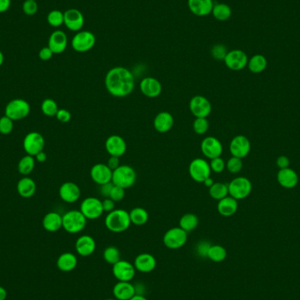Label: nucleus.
<instances>
[{"label":"nucleus","mask_w":300,"mask_h":300,"mask_svg":"<svg viewBox=\"0 0 300 300\" xmlns=\"http://www.w3.org/2000/svg\"><path fill=\"white\" fill-rule=\"evenodd\" d=\"M276 179L279 184L285 189H292L298 183V176L295 170L291 168L283 169L276 175Z\"/></svg>","instance_id":"obj_23"},{"label":"nucleus","mask_w":300,"mask_h":300,"mask_svg":"<svg viewBox=\"0 0 300 300\" xmlns=\"http://www.w3.org/2000/svg\"><path fill=\"white\" fill-rule=\"evenodd\" d=\"M87 219L81 211H68L62 215V228L70 234H78L86 226Z\"/></svg>","instance_id":"obj_4"},{"label":"nucleus","mask_w":300,"mask_h":300,"mask_svg":"<svg viewBox=\"0 0 300 300\" xmlns=\"http://www.w3.org/2000/svg\"><path fill=\"white\" fill-rule=\"evenodd\" d=\"M136 171L129 165H121L116 170H112L111 183L120 186L123 189L130 188L136 182Z\"/></svg>","instance_id":"obj_3"},{"label":"nucleus","mask_w":300,"mask_h":300,"mask_svg":"<svg viewBox=\"0 0 300 300\" xmlns=\"http://www.w3.org/2000/svg\"><path fill=\"white\" fill-rule=\"evenodd\" d=\"M80 211L87 220L99 219L104 213L102 201L94 197L84 198L81 203Z\"/></svg>","instance_id":"obj_9"},{"label":"nucleus","mask_w":300,"mask_h":300,"mask_svg":"<svg viewBox=\"0 0 300 300\" xmlns=\"http://www.w3.org/2000/svg\"><path fill=\"white\" fill-rule=\"evenodd\" d=\"M34 157H35V159H36L39 163H44V161H46L47 160L46 153L44 151L39 152L37 155H35Z\"/></svg>","instance_id":"obj_58"},{"label":"nucleus","mask_w":300,"mask_h":300,"mask_svg":"<svg viewBox=\"0 0 300 300\" xmlns=\"http://www.w3.org/2000/svg\"><path fill=\"white\" fill-rule=\"evenodd\" d=\"M210 167L212 171L215 173H221L226 168V163L221 157L214 158L211 160Z\"/></svg>","instance_id":"obj_48"},{"label":"nucleus","mask_w":300,"mask_h":300,"mask_svg":"<svg viewBox=\"0 0 300 300\" xmlns=\"http://www.w3.org/2000/svg\"><path fill=\"white\" fill-rule=\"evenodd\" d=\"M140 90L144 96L154 99L161 94L163 87L156 78L149 77L141 81Z\"/></svg>","instance_id":"obj_22"},{"label":"nucleus","mask_w":300,"mask_h":300,"mask_svg":"<svg viewBox=\"0 0 300 300\" xmlns=\"http://www.w3.org/2000/svg\"><path fill=\"white\" fill-rule=\"evenodd\" d=\"M40 109L43 112V114L46 115L48 117H56V113L59 110L57 103L52 99H44L41 103Z\"/></svg>","instance_id":"obj_40"},{"label":"nucleus","mask_w":300,"mask_h":300,"mask_svg":"<svg viewBox=\"0 0 300 300\" xmlns=\"http://www.w3.org/2000/svg\"><path fill=\"white\" fill-rule=\"evenodd\" d=\"M188 239V235L183 229L181 227H172L169 229L164 235V243L168 248L170 249H178L182 248Z\"/></svg>","instance_id":"obj_8"},{"label":"nucleus","mask_w":300,"mask_h":300,"mask_svg":"<svg viewBox=\"0 0 300 300\" xmlns=\"http://www.w3.org/2000/svg\"><path fill=\"white\" fill-rule=\"evenodd\" d=\"M76 250L81 257H90L96 250V242L90 235H82L76 242Z\"/></svg>","instance_id":"obj_27"},{"label":"nucleus","mask_w":300,"mask_h":300,"mask_svg":"<svg viewBox=\"0 0 300 300\" xmlns=\"http://www.w3.org/2000/svg\"><path fill=\"white\" fill-rule=\"evenodd\" d=\"M22 11L26 15L34 16L38 12V4L35 0H25L22 5Z\"/></svg>","instance_id":"obj_46"},{"label":"nucleus","mask_w":300,"mask_h":300,"mask_svg":"<svg viewBox=\"0 0 300 300\" xmlns=\"http://www.w3.org/2000/svg\"><path fill=\"white\" fill-rule=\"evenodd\" d=\"M78 265V258L71 252L61 255L57 259V267L63 272H70Z\"/></svg>","instance_id":"obj_32"},{"label":"nucleus","mask_w":300,"mask_h":300,"mask_svg":"<svg viewBox=\"0 0 300 300\" xmlns=\"http://www.w3.org/2000/svg\"><path fill=\"white\" fill-rule=\"evenodd\" d=\"M217 210L222 216H233L238 210V200L232 198L231 196H226V198L219 200Z\"/></svg>","instance_id":"obj_29"},{"label":"nucleus","mask_w":300,"mask_h":300,"mask_svg":"<svg viewBox=\"0 0 300 300\" xmlns=\"http://www.w3.org/2000/svg\"><path fill=\"white\" fill-rule=\"evenodd\" d=\"M7 297V291L5 288L0 286V300H6Z\"/></svg>","instance_id":"obj_59"},{"label":"nucleus","mask_w":300,"mask_h":300,"mask_svg":"<svg viewBox=\"0 0 300 300\" xmlns=\"http://www.w3.org/2000/svg\"><path fill=\"white\" fill-rule=\"evenodd\" d=\"M54 53L52 52V50H50L49 47H44L41 50L39 51V58L41 61H49L50 59L52 58Z\"/></svg>","instance_id":"obj_52"},{"label":"nucleus","mask_w":300,"mask_h":300,"mask_svg":"<svg viewBox=\"0 0 300 300\" xmlns=\"http://www.w3.org/2000/svg\"><path fill=\"white\" fill-rule=\"evenodd\" d=\"M103 257L106 263L113 265L121 259V252L114 246H110L105 248Z\"/></svg>","instance_id":"obj_41"},{"label":"nucleus","mask_w":300,"mask_h":300,"mask_svg":"<svg viewBox=\"0 0 300 300\" xmlns=\"http://www.w3.org/2000/svg\"><path fill=\"white\" fill-rule=\"evenodd\" d=\"M227 253L226 248L220 245H211L208 250L207 258L214 263H220L226 258Z\"/></svg>","instance_id":"obj_38"},{"label":"nucleus","mask_w":300,"mask_h":300,"mask_svg":"<svg viewBox=\"0 0 300 300\" xmlns=\"http://www.w3.org/2000/svg\"><path fill=\"white\" fill-rule=\"evenodd\" d=\"M35 167V160L34 156L32 155H25L20 159L18 164V170L19 173L24 176H27L28 174L31 173Z\"/></svg>","instance_id":"obj_39"},{"label":"nucleus","mask_w":300,"mask_h":300,"mask_svg":"<svg viewBox=\"0 0 300 300\" xmlns=\"http://www.w3.org/2000/svg\"><path fill=\"white\" fill-rule=\"evenodd\" d=\"M107 165L108 167L111 169V170H114L117 169L118 167L121 166V161H120V157L117 156H111L109 158L108 161H107Z\"/></svg>","instance_id":"obj_56"},{"label":"nucleus","mask_w":300,"mask_h":300,"mask_svg":"<svg viewBox=\"0 0 300 300\" xmlns=\"http://www.w3.org/2000/svg\"><path fill=\"white\" fill-rule=\"evenodd\" d=\"M242 166H243L242 159L235 157V156H232V157L230 158L226 164V169H227L230 173L232 174L239 173L242 170Z\"/></svg>","instance_id":"obj_44"},{"label":"nucleus","mask_w":300,"mask_h":300,"mask_svg":"<svg viewBox=\"0 0 300 300\" xmlns=\"http://www.w3.org/2000/svg\"><path fill=\"white\" fill-rule=\"evenodd\" d=\"M211 54L212 56L216 60H223L226 57V54H227V50L226 47L222 45V44H216L213 47V49L211 50Z\"/></svg>","instance_id":"obj_47"},{"label":"nucleus","mask_w":300,"mask_h":300,"mask_svg":"<svg viewBox=\"0 0 300 300\" xmlns=\"http://www.w3.org/2000/svg\"><path fill=\"white\" fill-rule=\"evenodd\" d=\"M90 177L99 186L111 182L112 170L107 164H97L90 170Z\"/></svg>","instance_id":"obj_18"},{"label":"nucleus","mask_w":300,"mask_h":300,"mask_svg":"<svg viewBox=\"0 0 300 300\" xmlns=\"http://www.w3.org/2000/svg\"><path fill=\"white\" fill-rule=\"evenodd\" d=\"M115 203L112 199L110 198H105V200L102 201L103 210L106 213H110L111 211L114 210Z\"/></svg>","instance_id":"obj_54"},{"label":"nucleus","mask_w":300,"mask_h":300,"mask_svg":"<svg viewBox=\"0 0 300 300\" xmlns=\"http://www.w3.org/2000/svg\"><path fill=\"white\" fill-rule=\"evenodd\" d=\"M59 196L62 201L66 203H75L80 198L81 190L77 183L73 182H66L62 183L59 189Z\"/></svg>","instance_id":"obj_20"},{"label":"nucleus","mask_w":300,"mask_h":300,"mask_svg":"<svg viewBox=\"0 0 300 300\" xmlns=\"http://www.w3.org/2000/svg\"><path fill=\"white\" fill-rule=\"evenodd\" d=\"M189 108L196 118H207L212 112V104L205 97L197 95L191 99Z\"/></svg>","instance_id":"obj_13"},{"label":"nucleus","mask_w":300,"mask_h":300,"mask_svg":"<svg viewBox=\"0 0 300 300\" xmlns=\"http://www.w3.org/2000/svg\"><path fill=\"white\" fill-rule=\"evenodd\" d=\"M35 1H36V0H35Z\"/></svg>","instance_id":"obj_64"},{"label":"nucleus","mask_w":300,"mask_h":300,"mask_svg":"<svg viewBox=\"0 0 300 300\" xmlns=\"http://www.w3.org/2000/svg\"><path fill=\"white\" fill-rule=\"evenodd\" d=\"M105 300H117V299H113V298H108V299H105Z\"/></svg>","instance_id":"obj_63"},{"label":"nucleus","mask_w":300,"mask_h":300,"mask_svg":"<svg viewBox=\"0 0 300 300\" xmlns=\"http://www.w3.org/2000/svg\"><path fill=\"white\" fill-rule=\"evenodd\" d=\"M131 224L129 213L123 209H114L105 217V227L112 233L125 232Z\"/></svg>","instance_id":"obj_2"},{"label":"nucleus","mask_w":300,"mask_h":300,"mask_svg":"<svg viewBox=\"0 0 300 300\" xmlns=\"http://www.w3.org/2000/svg\"><path fill=\"white\" fill-rule=\"evenodd\" d=\"M11 7V0H0V13H5Z\"/></svg>","instance_id":"obj_57"},{"label":"nucleus","mask_w":300,"mask_h":300,"mask_svg":"<svg viewBox=\"0 0 300 300\" xmlns=\"http://www.w3.org/2000/svg\"><path fill=\"white\" fill-rule=\"evenodd\" d=\"M13 121L7 116L0 118V133L9 134L13 130Z\"/></svg>","instance_id":"obj_45"},{"label":"nucleus","mask_w":300,"mask_h":300,"mask_svg":"<svg viewBox=\"0 0 300 300\" xmlns=\"http://www.w3.org/2000/svg\"><path fill=\"white\" fill-rule=\"evenodd\" d=\"M224 62L231 71L239 72L248 66V58L247 54L240 50H231L226 54Z\"/></svg>","instance_id":"obj_12"},{"label":"nucleus","mask_w":300,"mask_h":300,"mask_svg":"<svg viewBox=\"0 0 300 300\" xmlns=\"http://www.w3.org/2000/svg\"><path fill=\"white\" fill-rule=\"evenodd\" d=\"M213 0H188V7L194 15L204 17L212 13L214 8Z\"/></svg>","instance_id":"obj_26"},{"label":"nucleus","mask_w":300,"mask_h":300,"mask_svg":"<svg viewBox=\"0 0 300 300\" xmlns=\"http://www.w3.org/2000/svg\"><path fill=\"white\" fill-rule=\"evenodd\" d=\"M4 61H5V56H4V54L2 53V51L0 50V67L3 65Z\"/></svg>","instance_id":"obj_62"},{"label":"nucleus","mask_w":300,"mask_h":300,"mask_svg":"<svg viewBox=\"0 0 300 300\" xmlns=\"http://www.w3.org/2000/svg\"><path fill=\"white\" fill-rule=\"evenodd\" d=\"M96 43L95 35L89 31H79L72 40L73 50L77 52L84 53L91 50Z\"/></svg>","instance_id":"obj_11"},{"label":"nucleus","mask_w":300,"mask_h":300,"mask_svg":"<svg viewBox=\"0 0 300 300\" xmlns=\"http://www.w3.org/2000/svg\"><path fill=\"white\" fill-rule=\"evenodd\" d=\"M136 269L132 263L120 260L112 265V274L118 281L130 282L134 278Z\"/></svg>","instance_id":"obj_14"},{"label":"nucleus","mask_w":300,"mask_h":300,"mask_svg":"<svg viewBox=\"0 0 300 300\" xmlns=\"http://www.w3.org/2000/svg\"><path fill=\"white\" fill-rule=\"evenodd\" d=\"M192 127L197 134H204L209 129L207 118H196Z\"/></svg>","instance_id":"obj_43"},{"label":"nucleus","mask_w":300,"mask_h":300,"mask_svg":"<svg viewBox=\"0 0 300 300\" xmlns=\"http://www.w3.org/2000/svg\"><path fill=\"white\" fill-rule=\"evenodd\" d=\"M42 226L48 232H56L62 227V216L56 212H50L44 216Z\"/></svg>","instance_id":"obj_30"},{"label":"nucleus","mask_w":300,"mask_h":300,"mask_svg":"<svg viewBox=\"0 0 300 300\" xmlns=\"http://www.w3.org/2000/svg\"><path fill=\"white\" fill-rule=\"evenodd\" d=\"M252 192V183L245 176H239L228 183V194L236 200L247 198Z\"/></svg>","instance_id":"obj_5"},{"label":"nucleus","mask_w":300,"mask_h":300,"mask_svg":"<svg viewBox=\"0 0 300 300\" xmlns=\"http://www.w3.org/2000/svg\"><path fill=\"white\" fill-rule=\"evenodd\" d=\"M209 195L211 198L220 200L222 198H226L228 196V183H214L209 188Z\"/></svg>","instance_id":"obj_37"},{"label":"nucleus","mask_w":300,"mask_h":300,"mask_svg":"<svg viewBox=\"0 0 300 300\" xmlns=\"http://www.w3.org/2000/svg\"><path fill=\"white\" fill-rule=\"evenodd\" d=\"M129 300H149L147 297H144L143 295H139V294H136V295H134L131 299Z\"/></svg>","instance_id":"obj_61"},{"label":"nucleus","mask_w":300,"mask_h":300,"mask_svg":"<svg viewBox=\"0 0 300 300\" xmlns=\"http://www.w3.org/2000/svg\"><path fill=\"white\" fill-rule=\"evenodd\" d=\"M68 46V37L62 30H56L50 34L48 47L54 54H62Z\"/></svg>","instance_id":"obj_21"},{"label":"nucleus","mask_w":300,"mask_h":300,"mask_svg":"<svg viewBox=\"0 0 300 300\" xmlns=\"http://www.w3.org/2000/svg\"><path fill=\"white\" fill-rule=\"evenodd\" d=\"M45 140L42 134L38 132H30L23 140V149L28 155L35 156L38 153L43 151Z\"/></svg>","instance_id":"obj_10"},{"label":"nucleus","mask_w":300,"mask_h":300,"mask_svg":"<svg viewBox=\"0 0 300 300\" xmlns=\"http://www.w3.org/2000/svg\"><path fill=\"white\" fill-rule=\"evenodd\" d=\"M112 294L115 299L129 300L136 295V290L130 282H118L113 286Z\"/></svg>","instance_id":"obj_24"},{"label":"nucleus","mask_w":300,"mask_h":300,"mask_svg":"<svg viewBox=\"0 0 300 300\" xmlns=\"http://www.w3.org/2000/svg\"><path fill=\"white\" fill-rule=\"evenodd\" d=\"M64 25L68 30L79 32L84 27V17L83 13L78 9H68L64 12Z\"/></svg>","instance_id":"obj_19"},{"label":"nucleus","mask_w":300,"mask_h":300,"mask_svg":"<svg viewBox=\"0 0 300 300\" xmlns=\"http://www.w3.org/2000/svg\"><path fill=\"white\" fill-rule=\"evenodd\" d=\"M47 21L53 28H58L64 23V13L59 10H53L47 16Z\"/></svg>","instance_id":"obj_42"},{"label":"nucleus","mask_w":300,"mask_h":300,"mask_svg":"<svg viewBox=\"0 0 300 300\" xmlns=\"http://www.w3.org/2000/svg\"><path fill=\"white\" fill-rule=\"evenodd\" d=\"M199 223L198 216L194 214H186L181 217L179 220V226L186 232H191L197 228Z\"/></svg>","instance_id":"obj_35"},{"label":"nucleus","mask_w":300,"mask_h":300,"mask_svg":"<svg viewBox=\"0 0 300 300\" xmlns=\"http://www.w3.org/2000/svg\"><path fill=\"white\" fill-rule=\"evenodd\" d=\"M211 244L207 242H201L197 246V253L201 257H207L208 250L210 248Z\"/></svg>","instance_id":"obj_51"},{"label":"nucleus","mask_w":300,"mask_h":300,"mask_svg":"<svg viewBox=\"0 0 300 300\" xmlns=\"http://www.w3.org/2000/svg\"><path fill=\"white\" fill-rule=\"evenodd\" d=\"M200 148L203 155L210 160L220 157V155H222V144L219 140L214 136L205 137L202 141Z\"/></svg>","instance_id":"obj_16"},{"label":"nucleus","mask_w":300,"mask_h":300,"mask_svg":"<svg viewBox=\"0 0 300 300\" xmlns=\"http://www.w3.org/2000/svg\"><path fill=\"white\" fill-rule=\"evenodd\" d=\"M212 13L214 18L219 21H226L231 17L232 10L228 5L224 3L216 4L214 5Z\"/></svg>","instance_id":"obj_36"},{"label":"nucleus","mask_w":300,"mask_h":300,"mask_svg":"<svg viewBox=\"0 0 300 300\" xmlns=\"http://www.w3.org/2000/svg\"><path fill=\"white\" fill-rule=\"evenodd\" d=\"M248 67L252 73H262L267 67L266 57L263 55H255L248 60Z\"/></svg>","instance_id":"obj_33"},{"label":"nucleus","mask_w":300,"mask_h":300,"mask_svg":"<svg viewBox=\"0 0 300 300\" xmlns=\"http://www.w3.org/2000/svg\"><path fill=\"white\" fill-rule=\"evenodd\" d=\"M134 268L142 273H149L156 267V259L149 253H143L137 256L134 260Z\"/></svg>","instance_id":"obj_25"},{"label":"nucleus","mask_w":300,"mask_h":300,"mask_svg":"<svg viewBox=\"0 0 300 300\" xmlns=\"http://www.w3.org/2000/svg\"><path fill=\"white\" fill-rule=\"evenodd\" d=\"M204 183V186H205V187H208V188H210L211 186L214 184V180L212 179L210 176V177H208L207 179L204 180V183Z\"/></svg>","instance_id":"obj_60"},{"label":"nucleus","mask_w":300,"mask_h":300,"mask_svg":"<svg viewBox=\"0 0 300 300\" xmlns=\"http://www.w3.org/2000/svg\"><path fill=\"white\" fill-rule=\"evenodd\" d=\"M109 198L112 199L114 202L121 201L125 198V189L121 188L120 186L113 184V187L111 189Z\"/></svg>","instance_id":"obj_49"},{"label":"nucleus","mask_w":300,"mask_h":300,"mask_svg":"<svg viewBox=\"0 0 300 300\" xmlns=\"http://www.w3.org/2000/svg\"><path fill=\"white\" fill-rule=\"evenodd\" d=\"M105 150L111 156L121 157L127 151V143L120 135L113 134L105 141Z\"/></svg>","instance_id":"obj_17"},{"label":"nucleus","mask_w":300,"mask_h":300,"mask_svg":"<svg viewBox=\"0 0 300 300\" xmlns=\"http://www.w3.org/2000/svg\"><path fill=\"white\" fill-rule=\"evenodd\" d=\"M174 118L169 111H161L155 117L154 127L159 133H167L173 127Z\"/></svg>","instance_id":"obj_28"},{"label":"nucleus","mask_w":300,"mask_h":300,"mask_svg":"<svg viewBox=\"0 0 300 300\" xmlns=\"http://www.w3.org/2000/svg\"><path fill=\"white\" fill-rule=\"evenodd\" d=\"M56 119L62 123H68L72 120V113L66 109H59L56 115Z\"/></svg>","instance_id":"obj_50"},{"label":"nucleus","mask_w":300,"mask_h":300,"mask_svg":"<svg viewBox=\"0 0 300 300\" xmlns=\"http://www.w3.org/2000/svg\"><path fill=\"white\" fill-rule=\"evenodd\" d=\"M229 149H230V153L233 156L243 159L250 152V142L244 135H237L235 138H233L231 141Z\"/></svg>","instance_id":"obj_15"},{"label":"nucleus","mask_w":300,"mask_h":300,"mask_svg":"<svg viewBox=\"0 0 300 300\" xmlns=\"http://www.w3.org/2000/svg\"><path fill=\"white\" fill-rule=\"evenodd\" d=\"M211 172L210 164L203 158H196L190 164V176L197 183H204V180L210 177Z\"/></svg>","instance_id":"obj_7"},{"label":"nucleus","mask_w":300,"mask_h":300,"mask_svg":"<svg viewBox=\"0 0 300 300\" xmlns=\"http://www.w3.org/2000/svg\"><path fill=\"white\" fill-rule=\"evenodd\" d=\"M105 85L111 96L125 98L130 95L134 89V77L127 68L115 67L105 76Z\"/></svg>","instance_id":"obj_1"},{"label":"nucleus","mask_w":300,"mask_h":300,"mask_svg":"<svg viewBox=\"0 0 300 300\" xmlns=\"http://www.w3.org/2000/svg\"><path fill=\"white\" fill-rule=\"evenodd\" d=\"M131 223L135 226H143L149 220V213L143 207H135L129 213Z\"/></svg>","instance_id":"obj_34"},{"label":"nucleus","mask_w":300,"mask_h":300,"mask_svg":"<svg viewBox=\"0 0 300 300\" xmlns=\"http://www.w3.org/2000/svg\"><path fill=\"white\" fill-rule=\"evenodd\" d=\"M276 165H278V167H279L280 170L286 169V168H289V165H290V160H289V158H288L287 156H285V155H280V156L276 159Z\"/></svg>","instance_id":"obj_55"},{"label":"nucleus","mask_w":300,"mask_h":300,"mask_svg":"<svg viewBox=\"0 0 300 300\" xmlns=\"http://www.w3.org/2000/svg\"><path fill=\"white\" fill-rule=\"evenodd\" d=\"M112 187H113V183H111V182L100 186V188H99L100 194H101L103 197H105V198H109Z\"/></svg>","instance_id":"obj_53"},{"label":"nucleus","mask_w":300,"mask_h":300,"mask_svg":"<svg viewBox=\"0 0 300 300\" xmlns=\"http://www.w3.org/2000/svg\"><path fill=\"white\" fill-rule=\"evenodd\" d=\"M30 112V105L25 99H15L11 100L5 110V115L13 121L23 120L28 117Z\"/></svg>","instance_id":"obj_6"},{"label":"nucleus","mask_w":300,"mask_h":300,"mask_svg":"<svg viewBox=\"0 0 300 300\" xmlns=\"http://www.w3.org/2000/svg\"><path fill=\"white\" fill-rule=\"evenodd\" d=\"M17 192L22 198H31L36 192V183L30 177H23L18 182Z\"/></svg>","instance_id":"obj_31"}]
</instances>
